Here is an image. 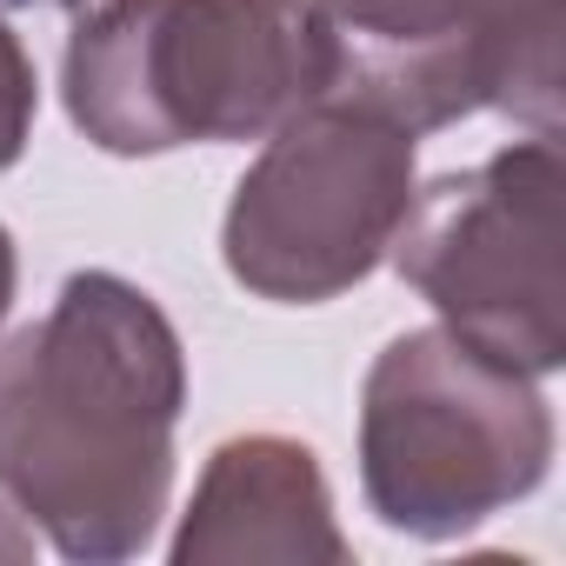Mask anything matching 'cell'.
<instances>
[{"label": "cell", "instance_id": "1", "mask_svg": "<svg viewBox=\"0 0 566 566\" xmlns=\"http://www.w3.org/2000/svg\"><path fill=\"white\" fill-rule=\"evenodd\" d=\"M180 407L174 321L120 273H74L0 340V493L67 559H134L174 493Z\"/></svg>", "mask_w": 566, "mask_h": 566}, {"label": "cell", "instance_id": "8", "mask_svg": "<svg viewBox=\"0 0 566 566\" xmlns=\"http://www.w3.org/2000/svg\"><path fill=\"white\" fill-rule=\"evenodd\" d=\"M34 61L21 48V34H8V21H0V167H14L28 154V134H34Z\"/></svg>", "mask_w": 566, "mask_h": 566}, {"label": "cell", "instance_id": "5", "mask_svg": "<svg viewBox=\"0 0 566 566\" xmlns=\"http://www.w3.org/2000/svg\"><path fill=\"white\" fill-rule=\"evenodd\" d=\"M559 193V147L553 134H533L467 174L413 187L387 247L400 280L440 314V327L533 380L566 360Z\"/></svg>", "mask_w": 566, "mask_h": 566}, {"label": "cell", "instance_id": "4", "mask_svg": "<svg viewBox=\"0 0 566 566\" xmlns=\"http://www.w3.org/2000/svg\"><path fill=\"white\" fill-rule=\"evenodd\" d=\"M413 140L367 101L321 94L240 174L220 260L253 301L321 307L387 260L413 200Z\"/></svg>", "mask_w": 566, "mask_h": 566}, {"label": "cell", "instance_id": "9", "mask_svg": "<svg viewBox=\"0 0 566 566\" xmlns=\"http://www.w3.org/2000/svg\"><path fill=\"white\" fill-rule=\"evenodd\" d=\"M28 553H34V533L14 526V513L0 506V559H28Z\"/></svg>", "mask_w": 566, "mask_h": 566}, {"label": "cell", "instance_id": "3", "mask_svg": "<svg viewBox=\"0 0 566 566\" xmlns=\"http://www.w3.org/2000/svg\"><path fill=\"white\" fill-rule=\"evenodd\" d=\"M546 467L553 413L533 374L453 327L387 340L360 394V480L394 533L460 539L526 500Z\"/></svg>", "mask_w": 566, "mask_h": 566}, {"label": "cell", "instance_id": "11", "mask_svg": "<svg viewBox=\"0 0 566 566\" xmlns=\"http://www.w3.org/2000/svg\"><path fill=\"white\" fill-rule=\"evenodd\" d=\"M14 8H81V0H0V14H14Z\"/></svg>", "mask_w": 566, "mask_h": 566}, {"label": "cell", "instance_id": "6", "mask_svg": "<svg viewBox=\"0 0 566 566\" xmlns=\"http://www.w3.org/2000/svg\"><path fill=\"white\" fill-rule=\"evenodd\" d=\"M334 48V94L380 107L407 134L480 107L559 134L566 0H314Z\"/></svg>", "mask_w": 566, "mask_h": 566}, {"label": "cell", "instance_id": "2", "mask_svg": "<svg viewBox=\"0 0 566 566\" xmlns=\"http://www.w3.org/2000/svg\"><path fill=\"white\" fill-rule=\"evenodd\" d=\"M61 94L101 154L266 140L334 94L314 0H101L74 28Z\"/></svg>", "mask_w": 566, "mask_h": 566}, {"label": "cell", "instance_id": "7", "mask_svg": "<svg viewBox=\"0 0 566 566\" xmlns=\"http://www.w3.org/2000/svg\"><path fill=\"white\" fill-rule=\"evenodd\" d=\"M347 553L314 447L280 433L227 440L174 533V566H347Z\"/></svg>", "mask_w": 566, "mask_h": 566}, {"label": "cell", "instance_id": "10", "mask_svg": "<svg viewBox=\"0 0 566 566\" xmlns=\"http://www.w3.org/2000/svg\"><path fill=\"white\" fill-rule=\"evenodd\" d=\"M8 307H14V240L0 227V321H8Z\"/></svg>", "mask_w": 566, "mask_h": 566}]
</instances>
